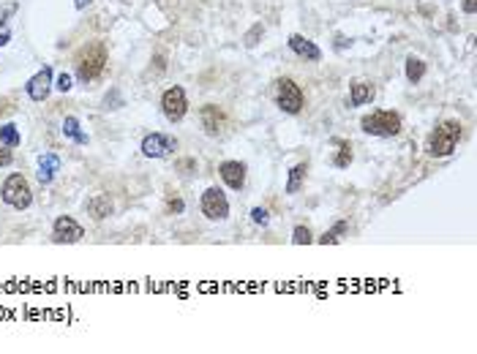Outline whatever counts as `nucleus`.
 Masks as SVG:
<instances>
[{
	"label": "nucleus",
	"instance_id": "1a4fd4ad",
	"mask_svg": "<svg viewBox=\"0 0 477 354\" xmlns=\"http://www.w3.org/2000/svg\"><path fill=\"white\" fill-rule=\"evenodd\" d=\"M178 150V139L172 133L153 131L142 139V155L145 158H169Z\"/></svg>",
	"mask_w": 477,
	"mask_h": 354
},
{
	"label": "nucleus",
	"instance_id": "2eb2a0df",
	"mask_svg": "<svg viewBox=\"0 0 477 354\" xmlns=\"http://www.w3.org/2000/svg\"><path fill=\"white\" fill-rule=\"evenodd\" d=\"M112 199L107 197V194H96L93 199H88V213H91L96 221H104V218H110L112 216Z\"/></svg>",
	"mask_w": 477,
	"mask_h": 354
},
{
	"label": "nucleus",
	"instance_id": "0eeeda50",
	"mask_svg": "<svg viewBox=\"0 0 477 354\" xmlns=\"http://www.w3.org/2000/svg\"><path fill=\"white\" fill-rule=\"evenodd\" d=\"M161 112H164V117H166L169 123H181L183 117H185L188 98H185V90H183L181 85L164 90V96H161Z\"/></svg>",
	"mask_w": 477,
	"mask_h": 354
},
{
	"label": "nucleus",
	"instance_id": "cd10ccee",
	"mask_svg": "<svg viewBox=\"0 0 477 354\" xmlns=\"http://www.w3.org/2000/svg\"><path fill=\"white\" fill-rule=\"evenodd\" d=\"M11 161H14V153H11V148L0 145V169H3V166H8Z\"/></svg>",
	"mask_w": 477,
	"mask_h": 354
},
{
	"label": "nucleus",
	"instance_id": "b1692460",
	"mask_svg": "<svg viewBox=\"0 0 477 354\" xmlns=\"http://www.w3.org/2000/svg\"><path fill=\"white\" fill-rule=\"evenodd\" d=\"M251 221L259 223V226H268V221H270V213H268L265 207H254V210H251Z\"/></svg>",
	"mask_w": 477,
	"mask_h": 354
},
{
	"label": "nucleus",
	"instance_id": "c85d7f7f",
	"mask_svg": "<svg viewBox=\"0 0 477 354\" xmlns=\"http://www.w3.org/2000/svg\"><path fill=\"white\" fill-rule=\"evenodd\" d=\"M259 33H262V25H254V30H251L249 36H246V44H249V46L256 44V36H259Z\"/></svg>",
	"mask_w": 477,
	"mask_h": 354
},
{
	"label": "nucleus",
	"instance_id": "aec40b11",
	"mask_svg": "<svg viewBox=\"0 0 477 354\" xmlns=\"http://www.w3.org/2000/svg\"><path fill=\"white\" fill-rule=\"evenodd\" d=\"M20 142H22V133H20V129H17L14 123H3V126H0V145H6V148H20Z\"/></svg>",
	"mask_w": 477,
	"mask_h": 354
},
{
	"label": "nucleus",
	"instance_id": "39448f33",
	"mask_svg": "<svg viewBox=\"0 0 477 354\" xmlns=\"http://www.w3.org/2000/svg\"><path fill=\"white\" fill-rule=\"evenodd\" d=\"M275 104H278V110L287 112V114H300L303 107H306L303 88L297 85L295 79L281 77V79L275 82Z\"/></svg>",
	"mask_w": 477,
	"mask_h": 354
},
{
	"label": "nucleus",
	"instance_id": "f03ea898",
	"mask_svg": "<svg viewBox=\"0 0 477 354\" xmlns=\"http://www.w3.org/2000/svg\"><path fill=\"white\" fill-rule=\"evenodd\" d=\"M461 123L458 120H442L426 139V153L431 158H445V155H453L458 142H461Z\"/></svg>",
	"mask_w": 477,
	"mask_h": 354
},
{
	"label": "nucleus",
	"instance_id": "7ed1b4c3",
	"mask_svg": "<svg viewBox=\"0 0 477 354\" xmlns=\"http://www.w3.org/2000/svg\"><path fill=\"white\" fill-rule=\"evenodd\" d=\"M0 199L14 210H27L30 202H33V188H30L27 177L20 175V172H11L0 185Z\"/></svg>",
	"mask_w": 477,
	"mask_h": 354
},
{
	"label": "nucleus",
	"instance_id": "6e6552de",
	"mask_svg": "<svg viewBox=\"0 0 477 354\" xmlns=\"http://www.w3.org/2000/svg\"><path fill=\"white\" fill-rule=\"evenodd\" d=\"M85 237V226L71 218V216H58L52 223V243L58 245H74Z\"/></svg>",
	"mask_w": 477,
	"mask_h": 354
},
{
	"label": "nucleus",
	"instance_id": "4be33fe9",
	"mask_svg": "<svg viewBox=\"0 0 477 354\" xmlns=\"http://www.w3.org/2000/svg\"><path fill=\"white\" fill-rule=\"evenodd\" d=\"M333 164H336L339 169H344V166L352 164V145H349V142H339V153L333 158Z\"/></svg>",
	"mask_w": 477,
	"mask_h": 354
},
{
	"label": "nucleus",
	"instance_id": "412c9836",
	"mask_svg": "<svg viewBox=\"0 0 477 354\" xmlns=\"http://www.w3.org/2000/svg\"><path fill=\"white\" fill-rule=\"evenodd\" d=\"M346 229H349V221H339L333 229H327L322 237H319V243L322 245H336V243H341V237L346 235Z\"/></svg>",
	"mask_w": 477,
	"mask_h": 354
},
{
	"label": "nucleus",
	"instance_id": "5701e85b",
	"mask_svg": "<svg viewBox=\"0 0 477 354\" xmlns=\"http://www.w3.org/2000/svg\"><path fill=\"white\" fill-rule=\"evenodd\" d=\"M292 243H295V245L314 243V235H311V229H308V226H303V223H300V226H295V229H292Z\"/></svg>",
	"mask_w": 477,
	"mask_h": 354
},
{
	"label": "nucleus",
	"instance_id": "393cba45",
	"mask_svg": "<svg viewBox=\"0 0 477 354\" xmlns=\"http://www.w3.org/2000/svg\"><path fill=\"white\" fill-rule=\"evenodd\" d=\"M17 8H20V3H8V6L3 8V14H0V30L6 27V22H8V17H11V14H17Z\"/></svg>",
	"mask_w": 477,
	"mask_h": 354
},
{
	"label": "nucleus",
	"instance_id": "f8f14e48",
	"mask_svg": "<svg viewBox=\"0 0 477 354\" xmlns=\"http://www.w3.org/2000/svg\"><path fill=\"white\" fill-rule=\"evenodd\" d=\"M218 175H221V180L227 183L232 191H240V188L246 185V164H240V161H224V164L218 166Z\"/></svg>",
	"mask_w": 477,
	"mask_h": 354
},
{
	"label": "nucleus",
	"instance_id": "473e14b6",
	"mask_svg": "<svg viewBox=\"0 0 477 354\" xmlns=\"http://www.w3.org/2000/svg\"><path fill=\"white\" fill-rule=\"evenodd\" d=\"M8 41H11V33H6V30H3V33H0V46H6Z\"/></svg>",
	"mask_w": 477,
	"mask_h": 354
},
{
	"label": "nucleus",
	"instance_id": "6ab92c4d",
	"mask_svg": "<svg viewBox=\"0 0 477 354\" xmlns=\"http://www.w3.org/2000/svg\"><path fill=\"white\" fill-rule=\"evenodd\" d=\"M404 74H407V82L409 85H417L423 77H426V63L420 60V58H414V55H409L407 58V68H404Z\"/></svg>",
	"mask_w": 477,
	"mask_h": 354
},
{
	"label": "nucleus",
	"instance_id": "a878e982",
	"mask_svg": "<svg viewBox=\"0 0 477 354\" xmlns=\"http://www.w3.org/2000/svg\"><path fill=\"white\" fill-rule=\"evenodd\" d=\"M166 210H169V213H183L185 204H183L181 197H169V199H166Z\"/></svg>",
	"mask_w": 477,
	"mask_h": 354
},
{
	"label": "nucleus",
	"instance_id": "f3484780",
	"mask_svg": "<svg viewBox=\"0 0 477 354\" xmlns=\"http://www.w3.org/2000/svg\"><path fill=\"white\" fill-rule=\"evenodd\" d=\"M306 175H308V164H306V161L295 164V166L289 169V180H287V194H297V191L303 188V183H306Z\"/></svg>",
	"mask_w": 477,
	"mask_h": 354
},
{
	"label": "nucleus",
	"instance_id": "9d476101",
	"mask_svg": "<svg viewBox=\"0 0 477 354\" xmlns=\"http://www.w3.org/2000/svg\"><path fill=\"white\" fill-rule=\"evenodd\" d=\"M52 85H55V71H52V66H44V68H39V71L27 79L25 93L30 96V101H46V96H49Z\"/></svg>",
	"mask_w": 477,
	"mask_h": 354
},
{
	"label": "nucleus",
	"instance_id": "7c9ffc66",
	"mask_svg": "<svg viewBox=\"0 0 477 354\" xmlns=\"http://www.w3.org/2000/svg\"><path fill=\"white\" fill-rule=\"evenodd\" d=\"M91 3L93 0H74V8H77V11H82V8H88Z\"/></svg>",
	"mask_w": 477,
	"mask_h": 354
},
{
	"label": "nucleus",
	"instance_id": "f257e3e1",
	"mask_svg": "<svg viewBox=\"0 0 477 354\" xmlns=\"http://www.w3.org/2000/svg\"><path fill=\"white\" fill-rule=\"evenodd\" d=\"M107 60H110V55H107L104 41H93V44H88L79 55H77V60H74L77 79L85 82V85H88V82H96V79L104 74Z\"/></svg>",
	"mask_w": 477,
	"mask_h": 354
},
{
	"label": "nucleus",
	"instance_id": "c756f323",
	"mask_svg": "<svg viewBox=\"0 0 477 354\" xmlns=\"http://www.w3.org/2000/svg\"><path fill=\"white\" fill-rule=\"evenodd\" d=\"M461 8H464V14H475L477 0H464V3H461Z\"/></svg>",
	"mask_w": 477,
	"mask_h": 354
},
{
	"label": "nucleus",
	"instance_id": "dca6fc26",
	"mask_svg": "<svg viewBox=\"0 0 477 354\" xmlns=\"http://www.w3.org/2000/svg\"><path fill=\"white\" fill-rule=\"evenodd\" d=\"M58 169H60V158L55 153H44L39 158V172H36V175H39V180H41L44 185H49V183L55 180V172H58Z\"/></svg>",
	"mask_w": 477,
	"mask_h": 354
},
{
	"label": "nucleus",
	"instance_id": "ddd939ff",
	"mask_svg": "<svg viewBox=\"0 0 477 354\" xmlns=\"http://www.w3.org/2000/svg\"><path fill=\"white\" fill-rule=\"evenodd\" d=\"M200 120H202V129L207 136H218L221 126H224V112L218 110L216 104H207V107H202V112H200Z\"/></svg>",
	"mask_w": 477,
	"mask_h": 354
},
{
	"label": "nucleus",
	"instance_id": "2f4dec72",
	"mask_svg": "<svg viewBox=\"0 0 477 354\" xmlns=\"http://www.w3.org/2000/svg\"><path fill=\"white\" fill-rule=\"evenodd\" d=\"M194 166H197V164H194L191 158H185V161H181V164H178V169H194Z\"/></svg>",
	"mask_w": 477,
	"mask_h": 354
},
{
	"label": "nucleus",
	"instance_id": "bb28decb",
	"mask_svg": "<svg viewBox=\"0 0 477 354\" xmlns=\"http://www.w3.org/2000/svg\"><path fill=\"white\" fill-rule=\"evenodd\" d=\"M55 88L60 90V93H68V90L74 88V85H71V77H68V74H60V77L55 79Z\"/></svg>",
	"mask_w": 477,
	"mask_h": 354
},
{
	"label": "nucleus",
	"instance_id": "9b49d317",
	"mask_svg": "<svg viewBox=\"0 0 477 354\" xmlns=\"http://www.w3.org/2000/svg\"><path fill=\"white\" fill-rule=\"evenodd\" d=\"M289 49L295 52L297 58L308 60V63H319V60H322V49H319L311 39L300 36V33H292V36H289Z\"/></svg>",
	"mask_w": 477,
	"mask_h": 354
},
{
	"label": "nucleus",
	"instance_id": "20e7f679",
	"mask_svg": "<svg viewBox=\"0 0 477 354\" xmlns=\"http://www.w3.org/2000/svg\"><path fill=\"white\" fill-rule=\"evenodd\" d=\"M360 129L371 136H382V139L398 136L401 133V114L393 110H377L360 120Z\"/></svg>",
	"mask_w": 477,
	"mask_h": 354
},
{
	"label": "nucleus",
	"instance_id": "4468645a",
	"mask_svg": "<svg viewBox=\"0 0 477 354\" xmlns=\"http://www.w3.org/2000/svg\"><path fill=\"white\" fill-rule=\"evenodd\" d=\"M374 96H377L374 85L365 82V79H358V82H352V88H349V104H352V107H363V104H371V101H374Z\"/></svg>",
	"mask_w": 477,
	"mask_h": 354
},
{
	"label": "nucleus",
	"instance_id": "423d86ee",
	"mask_svg": "<svg viewBox=\"0 0 477 354\" xmlns=\"http://www.w3.org/2000/svg\"><path fill=\"white\" fill-rule=\"evenodd\" d=\"M200 210H202L204 218H210V221H224L229 218V199L227 194L221 191V188H207L202 194V199H200Z\"/></svg>",
	"mask_w": 477,
	"mask_h": 354
},
{
	"label": "nucleus",
	"instance_id": "a211bd4d",
	"mask_svg": "<svg viewBox=\"0 0 477 354\" xmlns=\"http://www.w3.org/2000/svg\"><path fill=\"white\" fill-rule=\"evenodd\" d=\"M63 136L71 139V142H77V145H88V133L82 131V126H79L77 117H66V120H63Z\"/></svg>",
	"mask_w": 477,
	"mask_h": 354
}]
</instances>
